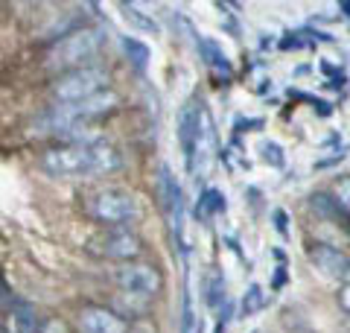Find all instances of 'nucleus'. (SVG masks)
Listing matches in <instances>:
<instances>
[{"instance_id": "1", "label": "nucleus", "mask_w": 350, "mask_h": 333, "mask_svg": "<svg viewBox=\"0 0 350 333\" xmlns=\"http://www.w3.org/2000/svg\"><path fill=\"white\" fill-rule=\"evenodd\" d=\"M41 170L53 179H82L108 175L120 166V155L108 143H62L41 152Z\"/></svg>"}, {"instance_id": "22", "label": "nucleus", "mask_w": 350, "mask_h": 333, "mask_svg": "<svg viewBox=\"0 0 350 333\" xmlns=\"http://www.w3.org/2000/svg\"><path fill=\"white\" fill-rule=\"evenodd\" d=\"M38 333H68V330H64V325L59 319H47L38 325Z\"/></svg>"}, {"instance_id": "18", "label": "nucleus", "mask_w": 350, "mask_h": 333, "mask_svg": "<svg viewBox=\"0 0 350 333\" xmlns=\"http://www.w3.org/2000/svg\"><path fill=\"white\" fill-rule=\"evenodd\" d=\"M262 307H266V293H262L257 284L248 286V293L243 298V316H254L257 310H262Z\"/></svg>"}, {"instance_id": "3", "label": "nucleus", "mask_w": 350, "mask_h": 333, "mask_svg": "<svg viewBox=\"0 0 350 333\" xmlns=\"http://www.w3.org/2000/svg\"><path fill=\"white\" fill-rule=\"evenodd\" d=\"M108 82H111V76H108L105 68H88L85 64V68L62 73L53 82V94H56L62 106H76V103H85V99L108 91Z\"/></svg>"}, {"instance_id": "5", "label": "nucleus", "mask_w": 350, "mask_h": 333, "mask_svg": "<svg viewBox=\"0 0 350 333\" xmlns=\"http://www.w3.org/2000/svg\"><path fill=\"white\" fill-rule=\"evenodd\" d=\"M114 281L123 293H131V295H140V298H152L155 293H161L163 286V275L158 266L152 263H120L114 269Z\"/></svg>"}, {"instance_id": "4", "label": "nucleus", "mask_w": 350, "mask_h": 333, "mask_svg": "<svg viewBox=\"0 0 350 333\" xmlns=\"http://www.w3.org/2000/svg\"><path fill=\"white\" fill-rule=\"evenodd\" d=\"M100 50V36L91 29H82V32H73V36L62 38L56 47L47 53V64L50 68H85V59H91V56Z\"/></svg>"}, {"instance_id": "15", "label": "nucleus", "mask_w": 350, "mask_h": 333, "mask_svg": "<svg viewBox=\"0 0 350 333\" xmlns=\"http://www.w3.org/2000/svg\"><path fill=\"white\" fill-rule=\"evenodd\" d=\"M199 44H202L204 62H207V64H211V68H213L216 73H222V76H225V79H228V76H231V62H228V56H225L222 50H219V47H216V44H213V41H199Z\"/></svg>"}, {"instance_id": "24", "label": "nucleus", "mask_w": 350, "mask_h": 333, "mask_svg": "<svg viewBox=\"0 0 350 333\" xmlns=\"http://www.w3.org/2000/svg\"><path fill=\"white\" fill-rule=\"evenodd\" d=\"M342 9H347V15H350V3H342Z\"/></svg>"}, {"instance_id": "16", "label": "nucleus", "mask_w": 350, "mask_h": 333, "mask_svg": "<svg viewBox=\"0 0 350 333\" xmlns=\"http://www.w3.org/2000/svg\"><path fill=\"white\" fill-rule=\"evenodd\" d=\"M120 9H123V18L129 21V24H135L137 29H146V32H158V21L146 15V12H140V9L135 3H120Z\"/></svg>"}, {"instance_id": "9", "label": "nucleus", "mask_w": 350, "mask_h": 333, "mask_svg": "<svg viewBox=\"0 0 350 333\" xmlns=\"http://www.w3.org/2000/svg\"><path fill=\"white\" fill-rule=\"evenodd\" d=\"M216 161V129H213V117L211 111L202 106V117H199V135H196V149H193V166L202 175L211 170Z\"/></svg>"}, {"instance_id": "17", "label": "nucleus", "mask_w": 350, "mask_h": 333, "mask_svg": "<svg viewBox=\"0 0 350 333\" xmlns=\"http://www.w3.org/2000/svg\"><path fill=\"white\" fill-rule=\"evenodd\" d=\"M123 47H126V53H129V59L135 62V68L144 71L146 62H149V47H146V44H140V41H135V38H123Z\"/></svg>"}, {"instance_id": "8", "label": "nucleus", "mask_w": 350, "mask_h": 333, "mask_svg": "<svg viewBox=\"0 0 350 333\" xmlns=\"http://www.w3.org/2000/svg\"><path fill=\"white\" fill-rule=\"evenodd\" d=\"M310 260L324 278H330L338 286L350 284V258L345 251L327 246V243H315V246H310Z\"/></svg>"}, {"instance_id": "14", "label": "nucleus", "mask_w": 350, "mask_h": 333, "mask_svg": "<svg viewBox=\"0 0 350 333\" xmlns=\"http://www.w3.org/2000/svg\"><path fill=\"white\" fill-rule=\"evenodd\" d=\"M204 301H207V307H213V310L225 301V278H222V272H219V269L207 272V281H204Z\"/></svg>"}, {"instance_id": "7", "label": "nucleus", "mask_w": 350, "mask_h": 333, "mask_svg": "<svg viewBox=\"0 0 350 333\" xmlns=\"http://www.w3.org/2000/svg\"><path fill=\"white\" fill-rule=\"evenodd\" d=\"M76 328L79 333H129V319L105 304H85L76 313Z\"/></svg>"}, {"instance_id": "10", "label": "nucleus", "mask_w": 350, "mask_h": 333, "mask_svg": "<svg viewBox=\"0 0 350 333\" xmlns=\"http://www.w3.org/2000/svg\"><path fill=\"white\" fill-rule=\"evenodd\" d=\"M199 117H202V103L196 106V99H187L178 114V140L181 149L187 155V166H193V149H196V135H199Z\"/></svg>"}, {"instance_id": "20", "label": "nucleus", "mask_w": 350, "mask_h": 333, "mask_svg": "<svg viewBox=\"0 0 350 333\" xmlns=\"http://www.w3.org/2000/svg\"><path fill=\"white\" fill-rule=\"evenodd\" d=\"M222 193L219 190H204V196H202V214H211V210H222L225 208V202H222Z\"/></svg>"}, {"instance_id": "13", "label": "nucleus", "mask_w": 350, "mask_h": 333, "mask_svg": "<svg viewBox=\"0 0 350 333\" xmlns=\"http://www.w3.org/2000/svg\"><path fill=\"white\" fill-rule=\"evenodd\" d=\"M38 325L41 321L27 304H15L6 316V333H38Z\"/></svg>"}, {"instance_id": "6", "label": "nucleus", "mask_w": 350, "mask_h": 333, "mask_svg": "<svg viewBox=\"0 0 350 333\" xmlns=\"http://www.w3.org/2000/svg\"><path fill=\"white\" fill-rule=\"evenodd\" d=\"M91 251L103 254V258L120 260V263H131L144 254V243L129 228H105L103 234L91 237Z\"/></svg>"}, {"instance_id": "19", "label": "nucleus", "mask_w": 350, "mask_h": 333, "mask_svg": "<svg viewBox=\"0 0 350 333\" xmlns=\"http://www.w3.org/2000/svg\"><path fill=\"white\" fill-rule=\"evenodd\" d=\"M333 193H336V205L342 208L345 214H350V175H342V179L336 182Z\"/></svg>"}, {"instance_id": "12", "label": "nucleus", "mask_w": 350, "mask_h": 333, "mask_svg": "<svg viewBox=\"0 0 350 333\" xmlns=\"http://www.w3.org/2000/svg\"><path fill=\"white\" fill-rule=\"evenodd\" d=\"M120 106V97L114 91H103L91 99H85V103H76V106H68L70 117L79 123V120H94V117H103L108 111H114Z\"/></svg>"}, {"instance_id": "11", "label": "nucleus", "mask_w": 350, "mask_h": 333, "mask_svg": "<svg viewBox=\"0 0 350 333\" xmlns=\"http://www.w3.org/2000/svg\"><path fill=\"white\" fill-rule=\"evenodd\" d=\"M158 187H161V205H163V210H167V217L172 219L175 234H181V187L170 175L167 166H161Z\"/></svg>"}, {"instance_id": "2", "label": "nucleus", "mask_w": 350, "mask_h": 333, "mask_svg": "<svg viewBox=\"0 0 350 333\" xmlns=\"http://www.w3.org/2000/svg\"><path fill=\"white\" fill-rule=\"evenodd\" d=\"M85 210H88V217L96 219L105 228H126L129 222H135L140 217L137 199L129 190H120V187L94 190L85 199Z\"/></svg>"}, {"instance_id": "21", "label": "nucleus", "mask_w": 350, "mask_h": 333, "mask_svg": "<svg viewBox=\"0 0 350 333\" xmlns=\"http://www.w3.org/2000/svg\"><path fill=\"white\" fill-rule=\"evenodd\" d=\"M262 158L271 161L275 166H280V164H283V155H280V147H278V143H266V147H262Z\"/></svg>"}, {"instance_id": "23", "label": "nucleus", "mask_w": 350, "mask_h": 333, "mask_svg": "<svg viewBox=\"0 0 350 333\" xmlns=\"http://www.w3.org/2000/svg\"><path fill=\"white\" fill-rule=\"evenodd\" d=\"M336 298H338V307L345 310V313L350 316V284H345V286H338V293H336Z\"/></svg>"}]
</instances>
